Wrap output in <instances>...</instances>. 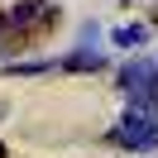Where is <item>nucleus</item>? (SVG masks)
<instances>
[{
	"label": "nucleus",
	"instance_id": "4",
	"mask_svg": "<svg viewBox=\"0 0 158 158\" xmlns=\"http://www.w3.org/2000/svg\"><path fill=\"white\" fill-rule=\"evenodd\" d=\"M39 10H43V0H19L10 10V29H24L29 19H39Z\"/></svg>",
	"mask_w": 158,
	"mask_h": 158
},
{
	"label": "nucleus",
	"instance_id": "3",
	"mask_svg": "<svg viewBox=\"0 0 158 158\" xmlns=\"http://www.w3.org/2000/svg\"><path fill=\"white\" fill-rule=\"evenodd\" d=\"M144 39H148V29H144V24H125V29H115V34H110V43H115V48H139Z\"/></svg>",
	"mask_w": 158,
	"mask_h": 158
},
{
	"label": "nucleus",
	"instance_id": "1",
	"mask_svg": "<svg viewBox=\"0 0 158 158\" xmlns=\"http://www.w3.org/2000/svg\"><path fill=\"white\" fill-rule=\"evenodd\" d=\"M110 144H125V148H158V106H134L115 129H110Z\"/></svg>",
	"mask_w": 158,
	"mask_h": 158
},
{
	"label": "nucleus",
	"instance_id": "6",
	"mask_svg": "<svg viewBox=\"0 0 158 158\" xmlns=\"http://www.w3.org/2000/svg\"><path fill=\"white\" fill-rule=\"evenodd\" d=\"M5 29H10V15H0V34H5Z\"/></svg>",
	"mask_w": 158,
	"mask_h": 158
},
{
	"label": "nucleus",
	"instance_id": "5",
	"mask_svg": "<svg viewBox=\"0 0 158 158\" xmlns=\"http://www.w3.org/2000/svg\"><path fill=\"white\" fill-rule=\"evenodd\" d=\"M62 67H67V72H96V67H101V58H96V53H72Z\"/></svg>",
	"mask_w": 158,
	"mask_h": 158
},
{
	"label": "nucleus",
	"instance_id": "2",
	"mask_svg": "<svg viewBox=\"0 0 158 158\" xmlns=\"http://www.w3.org/2000/svg\"><path fill=\"white\" fill-rule=\"evenodd\" d=\"M148 77H153V62H144V58L129 62V67H120V86H125V91H139Z\"/></svg>",
	"mask_w": 158,
	"mask_h": 158
},
{
	"label": "nucleus",
	"instance_id": "7",
	"mask_svg": "<svg viewBox=\"0 0 158 158\" xmlns=\"http://www.w3.org/2000/svg\"><path fill=\"white\" fill-rule=\"evenodd\" d=\"M0 115H5V106H0Z\"/></svg>",
	"mask_w": 158,
	"mask_h": 158
}]
</instances>
